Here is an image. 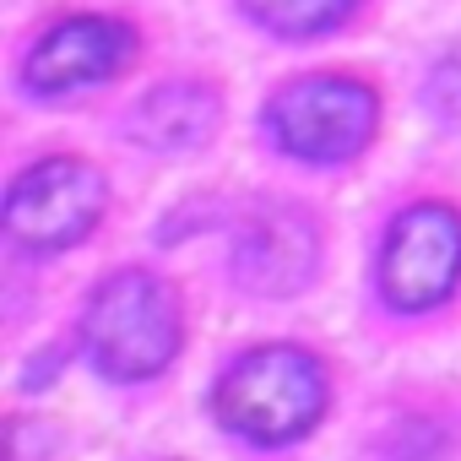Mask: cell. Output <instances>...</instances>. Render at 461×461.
I'll return each instance as SVG.
<instances>
[{
	"mask_svg": "<svg viewBox=\"0 0 461 461\" xmlns=\"http://www.w3.org/2000/svg\"><path fill=\"white\" fill-rule=\"evenodd\" d=\"M375 93L353 77H304L283 87L267 109L272 136L310 163H342L375 136Z\"/></svg>",
	"mask_w": 461,
	"mask_h": 461,
	"instance_id": "cell-3",
	"label": "cell"
},
{
	"mask_svg": "<svg viewBox=\"0 0 461 461\" xmlns=\"http://www.w3.org/2000/svg\"><path fill=\"white\" fill-rule=\"evenodd\" d=\"M315 261H321V234H315V222L288 201L256 206L245 234H240V250H234L240 283L250 294H267V299L299 294L315 277Z\"/></svg>",
	"mask_w": 461,
	"mask_h": 461,
	"instance_id": "cell-7",
	"label": "cell"
},
{
	"mask_svg": "<svg viewBox=\"0 0 461 461\" xmlns=\"http://www.w3.org/2000/svg\"><path fill=\"white\" fill-rule=\"evenodd\" d=\"M87 353L114 380H147L179 353V304L152 272H114L87 304Z\"/></svg>",
	"mask_w": 461,
	"mask_h": 461,
	"instance_id": "cell-2",
	"label": "cell"
},
{
	"mask_svg": "<svg viewBox=\"0 0 461 461\" xmlns=\"http://www.w3.org/2000/svg\"><path fill=\"white\" fill-rule=\"evenodd\" d=\"M217 114H222L217 87H206V82H168V87L147 93L125 114V136L136 147H152V152H185V147H201L217 131Z\"/></svg>",
	"mask_w": 461,
	"mask_h": 461,
	"instance_id": "cell-8",
	"label": "cell"
},
{
	"mask_svg": "<svg viewBox=\"0 0 461 461\" xmlns=\"http://www.w3.org/2000/svg\"><path fill=\"white\" fill-rule=\"evenodd\" d=\"M461 277V217L450 206H407L380 256V288L396 310H429L439 304Z\"/></svg>",
	"mask_w": 461,
	"mask_h": 461,
	"instance_id": "cell-5",
	"label": "cell"
},
{
	"mask_svg": "<svg viewBox=\"0 0 461 461\" xmlns=\"http://www.w3.org/2000/svg\"><path fill=\"white\" fill-rule=\"evenodd\" d=\"M136 55V33L114 17H71L60 28H50L33 50H28V87L44 98H66L82 87L109 82L125 60Z\"/></svg>",
	"mask_w": 461,
	"mask_h": 461,
	"instance_id": "cell-6",
	"label": "cell"
},
{
	"mask_svg": "<svg viewBox=\"0 0 461 461\" xmlns=\"http://www.w3.org/2000/svg\"><path fill=\"white\" fill-rule=\"evenodd\" d=\"M423 104H429L445 125H461V44H456L445 60H434V71H429V82H423Z\"/></svg>",
	"mask_w": 461,
	"mask_h": 461,
	"instance_id": "cell-10",
	"label": "cell"
},
{
	"mask_svg": "<svg viewBox=\"0 0 461 461\" xmlns=\"http://www.w3.org/2000/svg\"><path fill=\"white\" fill-rule=\"evenodd\" d=\"M217 423L256 445H288L326 412V369L304 348H256L217 380Z\"/></svg>",
	"mask_w": 461,
	"mask_h": 461,
	"instance_id": "cell-1",
	"label": "cell"
},
{
	"mask_svg": "<svg viewBox=\"0 0 461 461\" xmlns=\"http://www.w3.org/2000/svg\"><path fill=\"white\" fill-rule=\"evenodd\" d=\"M104 212V174L77 158L33 163L6 190V234L23 250H66Z\"/></svg>",
	"mask_w": 461,
	"mask_h": 461,
	"instance_id": "cell-4",
	"label": "cell"
},
{
	"mask_svg": "<svg viewBox=\"0 0 461 461\" xmlns=\"http://www.w3.org/2000/svg\"><path fill=\"white\" fill-rule=\"evenodd\" d=\"M358 0H245V12L272 28L277 39H315L331 33L337 23H348V12Z\"/></svg>",
	"mask_w": 461,
	"mask_h": 461,
	"instance_id": "cell-9",
	"label": "cell"
}]
</instances>
